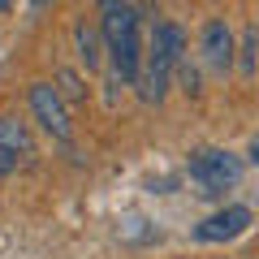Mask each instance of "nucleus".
Wrapping results in <instances>:
<instances>
[{"label": "nucleus", "mask_w": 259, "mask_h": 259, "mask_svg": "<svg viewBox=\"0 0 259 259\" xmlns=\"http://www.w3.org/2000/svg\"><path fill=\"white\" fill-rule=\"evenodd\" d=\"M182 56H186V35H182V26H173V22H156V26H151V44H147V52H143L139 82H134L147 104H160V100H164L168 78H173V69H177Z\"/></svg>", "instance_id": "1"}, {"label": "nucleus", "mask_w": 259, "mask_h": 259, "mask_svg": "<svg viewBox=\"0 0 259 259\" xmlns=\"http://www.w3.org/2000/svg\"><path fill=\"white\" fill-rule=\"evenodd\" d=\"M104 44L112 52V65H117V74L125 78L130 87L139 82V69H143V39H139V13L130 9V5H108L104 9Z\"/></svg>", "instance_id": "2"}, {"label": "nucleus", "mask_w": 259, "mask_h": 259, "mask_svg": "<svg viewBox=\"0 0 259 259\" xmlns=\"http://www.w3.org/2000/svg\"><path fill=\"white\" fill-rule=\"evenodd\" d=\"M190 182L199 186L203 194H225L242 182V160L233 151H221V147H203L190 156Z\"/></svg>", "instance_id": "3"}, {"label": "nucleus", "mask_w": 259, "mask_h": 259, "mask_svg": "<svg viewBox=\"0 0 259 259\" xmlns=\"http://www.w3.org/2000/svg\"><path fill=\"white\" fill-rule=\"evenodd\" d=\"M30 112L52 139H69V112H65V100L56 95L52 82H30Z\"/></svg>", "instance_id": "4"}, {"label": "nucleus", "mask_w": 259, "mask_h": 259, "mask_svg": "<svg viewBox=\"0 0 259 259\" xmlns=\"http://www.w3.org/2000/svg\"><path fill=\"white\" fill-rule=\"evenodd\" d=\"M199 52H203L207 69H216V74H229V69H233V30H229L225 18H207L203 22Z\"/></svg>", "instance_id": "5"}, {"label": "nucleus", "mask_w": 259, "mask_h": 259, "mask_svg": "<svg viewBox=\"0 0 259 259\" xmlns=\"http://www.w3.org/2000/svg\"><path fill=\"white\" fill-rule=\"evenodd\" d=\"M250 207H242V203H229V207H221L216 216H207L199 229H194V238L199 242H229V238H238V233H246L250 229Z\"/></svg>", "instance_id": "6"}, {"label": "nucleus", "mask_w": 259, "mask_h": 259, "mask_svg": "<svg viewBox=\"0 0 259 259\" xmlns=\"http://www.w3.org/2000/svg\"><path fill=\"white\" fill-rule=\"evenodd\" d=\"M0 151L30 160V156H35V139H30V130L22 125V121H13V117H0Z\"/></svg>", "instance_id": "7"}, {"label": "nucleus", "mask_w": 259, "mask_h": 259, "mask_svg": "<svg viewBox=\"0 0 259 259\" xmlns=\"http://www.w3.org/2000/svg\"><path fill=\"white\" fill-rule=\"evenodd\" d=\"M238 56V74L242 78H255V52H259V26H246V35H242V48H233Z\"/></svg>", "instance_id": "8"}, {"label": "nucleus", "mask_w": 259, "mask_h": 259, "mask_svg": "<svg viewBox=\"0 0 259 259\" xmlns=\"http://www.w3.org/2000/svg\"><path fill=\"white\" fill-rule=\"evenodd\" d=\"M74 39H78V56L87 61V69H100V44H95V30L87 26V22H78Z\"/></svg>", "instance_id": "9"}, {"label": "nucleus", "mask_w": 259, "mask_h": 259, "mask_svg": "<svg viewBox=\"0 0 259 259\" xmlns=\"http://www.w3.org/2000/svg\"><path fill=\"white\" fill-rule=\"evenodd\" d=\"M56 95H61V100H69V104H82V100H87L82 78H78L74 69H56Z\"/></svg>", "instance_id": "10"}, {"label": "nucleus", "mask_w": 259, "mask_h": 259, "mask_svg": "<svg viewBox=\"0 0 259 259\" xmlns=\"http://www.w3.org/2000/svg\"><path fill=\"white\" fill-rule=\"evenodd\" d=\"M173 74H177V82H182V91H186V95H199V69H194V65L186 61V56L177 61V69H173Z\"/></svg>", "instance_id": "11"}, {"label": "nucleus", "mask_w": 259, "mask_h": 259, "mask_svg": "<svg viewBox=\"0 0 259 259\" xmlns=\"http://www.w3.org/2000/svg\"><path fill=\"white\" fill-rule=\"evenodd\" d=\"M13 164H18V156H9V151H0V177H9Z\"/></svg>", "instance_id": "12"}, {"label": "nucleus", "mask_w": 259, "mask_h": 259, "mask_svg": "<svg viewBox=\"0 0 259 259\" xmlns=\"http://www.w3.org/2000/svg\"><path fill=\"white\" fill-rule=\"evenodd\" d=\"M246 156H250V164H259V134L250 139V147H246Z\"/></svg>", "instance_id": "13"}, {"label": "nucleus", "mask_w": 259, "mask_h": 259, "mask_svg": "<svg viewBox=\"0 0 259 259\" xmlns=\"http://www.w3.org/2000/svg\"><path fill=\"white\" fill-rule=\"evenodd\" d=\"M5 5H9V0H0V9H5Z\"/></svg>", "instance_id": "14"}, {"label": "nucleus", "mask_w": 259, "mask_h": 259, "mask_svg": "<svg viewBox=\"0 0 259 259\" xmlns=\"http://www.w3.org/2000/svg\"><path fill=\"white\" fill-rule=\"evenodd\" d=\"M35 5H44V0H35Z\"/></svg>", "instance_id": "15"}]
</instances>
